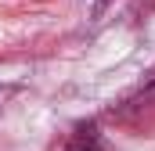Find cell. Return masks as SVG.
Wrapping results in <instances>:
<instances>
[{"instance_id": "6da1fadb", "label": "cell", "mask_w": 155, "mask_h": 151, "mask_svg": "<svg viewBox=\"0 0 155 151\" xmlns=\"http://www.w3.org/2000/svg\"><path fill=\"white\" fill-rule=\"evenodd\" d=\"M65 151H108V148H105V140H101V130H97L94 122H87V126H79L76 133L69 137Z\"/></svg>"}]
</instances>
